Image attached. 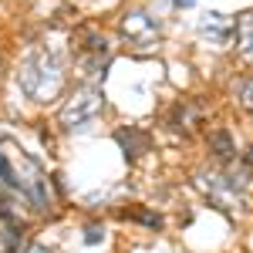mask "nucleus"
<instances>
[{
	"label": "nucleus",
	"mask_w": 253,
	"mask_h": 253,
	"mask_svg": "<svg viewBox=\"0 0 253 253\" xmlns=\"http://www.w3.org/2000/svg\"><path fill=\"white\" fill-rule=\"evenodd\" d=\"M61 81H64L61 58L54 51H47V47H38L31 58L24 61V68H20V84H24V91L31 98H38V101H47V98L61 88Z\"/></svg>",
	"instance_id": "1"
},
{
	"label": "nucleus",
	"mask_w": 253,
	"mask_h": 253,
	"mask_svg": "<svg viewBox=\"0 0 253 253\" xmlns=\"http://www.w3.org/2000/svg\"><path fill=\"white\" fill-rule=\"evenodd\" d=\"M101 105H105V101H101V91L88 84V88H81L78 95L61 108V125H64V128H81L84 122H91V118L101 112Z\"/></svg>",
	"instance_id": "2"
},
{
	"label": "nucleus",
	"mask_w": 253,
	"mask_h": 253,
	"mask_svg": "<svg viewBox=\"0 0 253 253\" xmlns=\"http://www.w3.org/2000/svg\"><path fill=\"white\" fill-rule=\"evenodd\" d=\"M122 38L128 41V44H135V47H149V44H156L159 41V24L149 14H128V17L122 20Z\"/></svg>",
	"instance_id": "3"
},
{
	"label": "nucleus",
	"mask_w": 253,
	"mask_h": 253,
	"mask_svg": "<svg viewBox=\"0 0 253 253\" xmlns=\"http://www.w3.org/2000/svg\"><path fill=\"white\" fill-rule=\"evenodd\" d=\"M115 142L122 145V152H125V159L128 162H135L145 149H149V138H145V132H138V128H132V125H125V128H118L115 132Z\"/></svg>",
	"instance_id": "4"
},
{
	"label": "nucleus",
	"mask_w": 253,
	"mask_h": 253,
	"mask_svg": "<svg viewBox=\"0 0 253 253\" xmlns=\"http://www.w3.org/2000/svg\"><path fill=\"white\" fill-rule=\"evenodd\" d=\"M230 34H233V27H230L226 17H219V14H203V20H199V38L216 41V44H226Z\"/></svg>",
	"instance_id": "5"
},
{
	"label": "nucleus",
	"mask_w": 253,
	"mask_h": 253,
	"mask_svg": "<svg viewBox=\"0 0 253 253\" xmlns=\"http://www.w3.org/2000/svg\"><path fill=\"white\" fill-rule=\"evenodd\" d=\"M20 240H24L20 223L17 219H3V223H0V247H3V253H17Z\"/></svg>",
	"instance_id": "6"
},
{
	"label": "nucleus",
	"mask_w": 253,
	"mask_h": 253,
	"mask_svg": "<svg viewBox=\"0 0 253 253\" xmlns=\"http://www.w3.org/2000/svg\"><path fill=\"white\" fill-rule=\"evenodd\" d=\"M213 156L226 159V162L233 159V135H230V132H216L213 135Z\"/></svg>",
	"instance_id": "7"
},
{
	"label": "nucleus",
	"mask_w": 253,
	"mask_h": 253,
	"mask_svg": "<svg viewBox=\"0 0 253 253\" xmlns=\"http://www.w3.org/2000/svg\"><path fill=\"white\" fill-rule=\"evenodd\" d=\"M236 27H240V47H243V54H250V14H243Z\"/></svg>",
	"instance_id": "8"
},
{
	"label": "nucleus",
	"mask_w": 253,
	"mask_h": 253,
	"mask_svg": "<svg viewBox=\"0 0 253 253\" xmlns=\"http://www.w3.org/2000/svg\"><path fill=\"white\" fill-rule=\"evenodd\" d=\"M84 243H101V226H88L84 230Z\"/></svg>",
	"instance_id": "9"
},
{
	"label": "nucleus",
	"mask_w": 253,
	"mask_h": 253,
	"mask_svg": "<svg viewBox=\"0 0 253 253\" xmlns=\"http://www.w3.org/2000/svg\"><path fill=\"white\" fill-rule=\"evenodd\" d=\"M240 105H250V81H240Z\"/></svg>",
	"instance_id": "10"
},
{
	"label": "nucleus",
	"mask_w": 253,
	"mask_h": 253,
	"mask_svg": "<svg viewBox=\"0 0 253 253\" xmlns=\"http://www.w3.org/2000/svg\"><path fill=\"white\" fill-rule=\"evenodd\" d=\"M172 3H175V7H193L196 0H172Z\"/></svg>",
	"instance_id": "11"
}]
</instances>
